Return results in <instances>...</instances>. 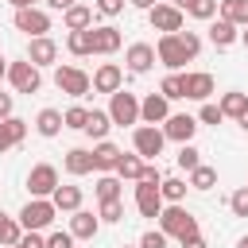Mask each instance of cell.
Masks as SVG:
<instances>
[{"label":"cell","instance_id":"cell-1","mask_svg":"<svg viewBox=\"0 0 248 248\" xmlns=\"http://www.w3.org/2000/svg\"><path fill=\"white\" fill-rule=\"evenodd\" d=\"M198 50H202V39H198L194 31H178V35H163V39H159V46H155V54H159V62H167L170 70H178V66H186L190 58H198Z\"/></svg>","mask_w":248,"mask_h":248},{"label":"cell","instance_id":"cell-2","mask_svg":"<svg viewBox=\"0 0 248 248\" xmlns=\"http://www.w3.org/2000/svg\"><path fill=\"white\" fill-rule=\"evenodd\" d=\"M159 229H163L167 236H174L178 244L190 240V236H198V221H194V213L182 209V205H167V209L159 213Z\"/></svg>","mask_w":248,"mask_h":248},{"label":"cell","instance_id":"cell-3","mask_svg":"<svg viewBox=\"0 0 248 248\" xmlns=\"http://www.w3.org/2000/svg\"><path fill=\"white\" fill-rule=\"evenodd\" d=\"M54 213H58V205H54L50 198H31V202L19 209V225H23L27 232H39V229H46V225L54 221Z\"/></svg>","mask_w":248,"mask_h":248},{"label":"cell","instance_id":"cell-4","mask_svg":"<svg viewBox=\"0 0 248 248\" xmlns=\"http://www.w3.org/2000/svg\"><path fill=\"white\" fill-rule=\"evenodd\" d=\"M132 143H136V155H140V159H155V155H163L167 136H163V128H155V124H140V128L132 132Z\"/></svg>","mask_w":248,"mask_h":248},{"label":"cell","instance_id":"cell-5","mask_svg":"<svg viewBox=\"0 0 248 248\" xmlns=\"http://www.w3.org/2000/svg\"><path fill=\"white\" fill-rule=\"evenodd\" d=\"M54 85H58L62 93H70V97H85L89 85H93V78H89L85 70H78V66H58V70H54Z\"/></svg>","mask_w":248,"mask_h":248},{"label":"cell","instance_id":"cell-6","mask_svg":"<svg viewBox=\"0 0 248 248\" xmlns=\"http://www.w3.org/2000/svg\"><path fill=\"white\" fill-rule=\"evenodd\" d=\"M108 116H112V124H136L140 120V101H136V93H128V89H116L112 93V105H108Z\"/></svg>","mask_w":248,"mask_h":248},{"label":"cell","instance_id":"cell-7","mask_svg":"<svg viewBox=\"0 0 248 248\" xmlns=\"http://www.w3.org/2000/svg\"><path fill=\"white\" fill-rule=\"evenodd\" d=\"M8 81L16 85V93H39V85H43V78H39V66H31L27 58L8 66Z\"/></svg>","mask_w":248,"mask_h":248},{"label":"cell","instance_id":"cell-8","mask_svg":"<svg viewBox=\"0 0 248 248\" xmlns=\"http://www.w3.org/2000/svg\"><path fill=\"white\" fill-rule=\"evenodd\" d=\"M27 190H31V198H50V194L58 190V170H54L50 163L31 167V174H27Z\"/></svg>","mask_w":248,"mask_h":248},{"label":"cell","instance_id":"cell-9","mask_svg":"<svg viewBox=\"0 0 248 248\" xmlns=\"http://www.w3.org/2000/svg\"><path fill=\"white\" fill-rule=\"evenodd\" d=\"M147 19H151V27L163 31V35H178V31H182V12H178L174 4H155V8L147 12Z\"/></svg>","mask_w":248,"mask_h":248},{"label":"cell","instance_id":"cell-10","mask_svg":"<svg viewBox=\"0 0 248 248\" xmlns=\"http://www.w3.org/2000/svg\"><path fill=\"white\" fill-rule=\"evenodd\" d=\"M16 27L27 31L31 39H43V35L50 31V16L39 12V8H19V12H16Z\"/></svg>","mask_w":248,"mask_h":248},{"label":"cell","instance_id":"cell-11","mask_svg":"<svg viewBox=\"0 0 248 248\" xmlns=\"http://www.w3.org/2000/svg\"><path fill=\"white\" fill-rule=\"evenodd\" d=\"M194 132H198V120H194V116H186V112H174V116H167V120H163V136H167V140L190 143V140H194Z\"/></svg>","mask_w":248,"mask_h":248},{"label":"cell","instance_id":"cell-12","mask_svg":"<svg viewBox=\"0 0 248 248\" xmlns=\"http://www.w3.org/2000/svg\"><path fill=\"white\" fill-rule=\"evenodd\" d=\"M136 209H140L143 217H159V213H163V194H159L155 182H140V186H136Z\"/></svg>","mask_w":248,"mask_h":248},{"label":"cell","instance_id":"cell-13","mask_svg":"<svg viewBox=\"0 0 248 248\" xmlns=\"http://www.w3.org/2000/svg\"><path fill=\"white\" fill-rule=\"evenodd\" d=\"M124 62H128L132 74H147V70L155 66V46H151V43H132L128 54H124Z\"/></svg>","mask_w":248,"mask_h":248},{"label":"cell","instance_id":"cell-14","mask_svg":"<svg viewBox=\"0 0 248 248\" xmlns=\"http://www.w3.org/2000/svg\"><path fill=\"white\" fill-rule=\"evenodd\" d=\"M167 116H170V108H167V97L163 93H147L140 101V120L143 124H163Z\"/></svg>","mask_w":248,"mask_h":248},{"label":"cell","instance_id":"cell-15","mask_svg":"<svg viewBox=\"0 0 248 248\" xmlns=\"http://www.w3.org/2000/svg\"><path fill=\"white\" fill-rule=\"evenodd\" d=\"M54 58H58V43H54L50 35L31 39V46H27V62H31V66H50Z\"/></svg>","mask_w":248,"mask_h":248},{"label":"cell","instance_id":"cell-16","mask_svg":"<svg viewBox=\"0 0 248 248\" xmlns=\"http://www.w3.org/2000/svg\"><path fill=\"white\" fill-rule=\"evenodd\" d=\"M23 136H27V120H19V116L0 120V155L12 151L16 143H23Z\"/></svg>","mask_w":248,"mask_h":248},{"label":"cell","instance_id":"cell-17","mask_svg":"<svg viewBox=\"0 0 248 248\" xmlns=\"http://www.w3.org/2000/svg\"><path fill=\"white\" fill-rule=\"evenodd\" d=\"M120 81H124V74H120L116 62H105V66H97V74H93V89H97V93H116Z\"/></svg>","mask_w":248,"mask_h":248},{"label":"cell","instance_id":"cell-18","mask_svg":"<svg viewBox=\"0 0 248 248\" xmlns=\"http://www.w3.org/2000/svg\"><path fill=\"white\" fill-rule=\"evenodd\" d=\"M116 50H120V31L112 23L93 27V54H116Z\"/></svg>","mask_w":248,"mask_h":248},{"label":"cell","instance_id":"cell-19","mask_svg":"<svg viewBox=\"0 0 248 248\" xmlns=\"http://www.w3.org/2000/svg\"><path fill=\"white\" fill-rule=\"evenodd\" d=\"M182 85H186V97H190V101H205V97L213 93V78H209L205 70H198V74H182Z\"/></svg>","mask_w":248,"mask_h":248},{"label":"cell","instance_id":"cell-20","mask_svg":"<svg viewBox=\"0 0 248 248\" xmlns=\"http://www.w3.org/2000/svg\"><path fill=\"white\" fill-rule=\"evenodd\" d=\"M120 147L116 143H108V140H101L97 147H93V170H116V163H120Z\"/></svg>","mask_w":248,"mask_h":248},{"label":"cell","instance_id":"cell-21","mask_svg":"<svg viewBox=\"0 0 248 248\" xmlns=\"http://www.w3.org/2000/svg\"><path fill=\"white\" fill-rule=\"evenodd\" d=\"M97 217L89 213V209H78L74 217H70V232H74V240H93L97 236Z\"/></svg>","mask_w":248,"mask_h":248},{"label":"cell","instance_id":"cell-22","mask_svg":"<svg viewBox=\"0 0 248 248\" xmlns=\"http://www.w3.org/2000/svg\"><path fill=\"white\" fill-rule=\"evenodd\" d=\"M236 39H240L236 23H229V19H213V23H209V43H213V46H232Z\"/></svg>","mask_w":248,"mask_h":248},{"label":"cell","instance_id":"cell-23","mask_svg":"<svg viewBox=\"0 0 248 248\" xmlns=\"http://www.w3.org/2000/svg\"><path fill=\"white\" fill-rule=\"evenodd\" d=\"M35 128H39V136H46V140H50V136H58V132L66 128V120H62V112H58V108H43V112L35 116Z\"/></svg>","mask_w":248,"mask_h":248},{"label":"cell","instance_id":"cell-24","mask_svg":"<svg viewBox=\"0 0 248 248\" xmlns=\"http://www.w3.org/2000/svg\"><path fill=\"white\" fill-rule=\"evenodd\" d=\"M50 202H54L58 209H66V213H78V209H81V186H58V190L50 194Z\"/></svg>","mask_w":248,"mask_h":248},{"label":"cell","instance_id":"cell-25","mask_svg":"<svg viewBox=\"0 0 248 248\" xmlns=\"http://www.w3.org/2000/svg\"><path fill=\"white\" fill-rule=\"evenodd\" d=\"M66 170H70V174H89V170H93V151L70 147V151H66Z\"/></svg>","mask_w":248,"mask_h":248},{"label":"cell","instance_id":"cell-26","mask_svg":"<svg viewBox=\"0 0 248 248\" xmlns=\"http://www.w3.org/2000/svg\"><path fill=\"white\" fill-rule=\"evenodd\" d=\"M62 19H66V27H70V31H89V27H93V8L74 4V8H70Z\"/></svg>","mask_w":248,"mask_h":248},{"label":"cell","instance_id":"cell-27","mask_svg":"<svg viewBox=\"0 0 248 248\" xmlns=\"http://www.w3.org/2000/svg\"><path fill=\"white\" fill-rule=\"evenodd\" d=\"M221 19H229L236 27H248V0H221Z\"/></svg>","mask_w":248,"mask_h":248},{"label":"cell","instance_id":"cell-28","mask_svg":"<svg viewBox=\"0 0 248 248\" xmlns=\"http://www.w3.org/2000/svg\"><path fill=\"white\" fill-rule=\"evenodd\" d=\"M19 240H23V225L12 221L8 213H0V248H16Z\"/></svg>","mask_w":248,"mask_h":248},{"label":"cell","instance_id":"cell-29","mask_svg":"<svg viewBox=\"0 0 248 248\" xmlns=\"http://www.w3.org/2000/svg\"><path fill=\"white\" fill-rule=\"evenodd\" d=\"M66 46H70V54H78V58L93 54V27H89V31H70V35H66Z\"/></svg>","mask_w":248,"mask_h":248},{"label":"cell","instance_id":"cell-30","mask_svg":"<svg viewBox=\"0 0 248 248\" xmlns=\"http://www.w3.org/2000/svg\"><path fill=\"white\" fill-rule=\"evenodd\" d=\"M108 128H112V116L101 112V108H93V112H89V124H85V136H93V140L101 143V140L108 136Z\"/></svg>","mask_w":248,"mask_h":248},{"label":"cell","instance_id":"cell-31","mask_svg":"<svg viewBox=\"0 0 248 248\" xmlns=\"http://www.w3.org/2000/svg\"><path fill=\"white\" fill-rule=\"evenodd\" d=\"M116 174H120V178H128V182H140V174H143V159H140V155H120Z\"/></svg>","mask_w":248,"mask_h":248},{"label":"cell","instance_id":"cell-32","mask_svg":"<svg viewBox=\"0 0 248 248\" xmlns=\"http://www.w3.org/2000/svg\"><path fill=\"white\" fill-rule=\"evenodd\" d=\"M244 108H248V97H244V93H236V89H232V93H225V97H221V112H225V116H236V120H240V116H244Z\"/></svg>","mask_w":248,"mask_h":248},{"label":"cell","instance_id":"cell-33","mask_svg":"<svg viewBox=\"0 0 248 248\" xmlns=\"http://www.w3.org/2000/svg\"><path fill=\"white\" fill-rule=\"evenodd\" d=\"M190 186H194V190H213V186H217V170L202 163L198 170H190Z\"/></svg>","mask_w":248,"mask_h":248},{"label":"cell","instance_id":"cell-34","mask_svg":"<svg viewBox=\"0 0 248 248\" xmlns=\"http://www.w3.org/2000/svg\"><path fill=\"white\" fill-rule=\"evenodd\" d=\"M97 198L101 202H116L120 198V178L116 174H101L97 178Z\"/></svg>","mask_w":248,"mask_h":248},{"label":"cell","instance_id":"cell-35","mask_svg":"<svg viewBox=\"0 0 248 248\" xmlns=\"http://www.w3.org/2000/svg\"><path fill=\"white\" fill-rule=\"evenodd\" d=\"M159 194H163V202H170V205H178V202L186 198V182H182V178H163V186H159Z\"/></svg>","mask_w":248,"mask_h":248},{"label":"cell","instance_id":"cell-36","mask_svg":"<svg viewBox=\"0 0 248 248\" xmlns=\"http://www.w3.org/2000/svg\"><path fill=\"white\" fill-rule=\"evenodd\" d=\"M159 93H163L167 101H174V97H186V85H182V74H170V78H163V85H159Z\"/></svg>","mask_w":248,"mask_h":248},{"label":"cell","instance_id":"cell-37","mask_svg":"<svg viewBox=\"0 0 248 248\" xmlns=\"http://www.w3.org/2000/svg\"><path fill=\"white\" fill-rule=\"evenodd\" d=\"M62 120H66V128H78V132H85V124H89V108L74 105V108H66V112H62Z\"/></svg>","mask_w":248,"mask_h":248},{"label":"cell","instance_id":"cell-38","mask_svg":"<svg viewBox=\"0 0 248 248\" xmlns=\"http://www.w3.org/2000/svg\"><path fill=\"white\" fill-rule=\"evenodd\" d=\"M198 155H202L198 147H190V143H182V151L174 155V163H178L182 170H198V167H202V159H198Z\"/></svg>","mask_w":248,"mask_h":248},{"label":"cell","instance_id":"cell-39","mask_svg":"<svg viewBox=\"0 0 248 248\" xmlns=\"http://www.w3.org/2000/svg\"><path fill=\"white\" fill-rule=\"evenodd\" d=\"M190 16L194 19H213L217 16V0H194L190 4Z\"/></svg>","mask_w":248,"mask_h":248},{"label":"cell","instance_id":"cell-40","mask_svg":"<svg viewBox=\"0 0 248 248\" xmlns=\"http://www.w3.org/2000/svg\"><path fill=\"white\" fill-rule=\"evenodd\" d=\"M229 209H232L236 217H248V186H240V190L229 198Z\"/></svg>","mask_w":248,"mask_h":248},{"label":"cell","instance_id":"cell-41","mask_svg":"<svg viewBox=\"0 0 248 248\" xmlns=\"http://www.w3.org/2000/svg\"><path fill=\"white\" fill-rule=\"evenodd\" d=\"M140 248H167V232H163V229L143 232V236H140Z\"/></svg>","mask_w":248,"mask_h":248},{"label":"cell","instance_id":"cell-42","mask_svg":"<svg viewBox=\"0 0 248 248\" xmlns=\"http://www.w3.org/2000/svg\"><path fill=\"white\" fill-rule=\"evenodd\" d=\"M198 120H202V124H221V120H225V112H221V105H202Z\"/></svg>","mask_w":248,"mask_h":248},{"label":"cell","instance_id":"cell-43","mask_svg":"<svg viewBox=\"0 0 248 248\" xmlns=\"http://www.w3.org/2000/svg\"><path fill=\"white\" fill-rule=\"evenodd\" d=\"M101 217H105V221H120V217H124L120 198H116V202H101Z\"/></svg>","mask_w":248,"mask_h":248},{"label":"cell","instance_id":"cell-44","mask_svg":"<svg viewBox=\"0 0 248 248\" xmlns=\"http://www.w3.org/2000/svg\"><path fill=\"white\" fill-rule=\"evenodd\" d=\"M46 248H74V232H50Z\"/></svg>","mask_w":248,"mask_h":248},{"label":"cell","instance_id":"cell-45","mask_svg":"<svg viewBox=\"0 0 248 248\" xmlns=\"http://www.w3.org/2000/svg\"><path fill=\"white\" fill-rule=\"evenodd\" d=\"M140 182H155V186H163V174H159V167H155V163H143V174H140Z\"/></svg>","mask_w":248,"mask_h":248},{"label":"cell","instance_id":"cell-46","mask_svg":"<svg viewBox=\"0 0 248 248\" xmlns=\"http://www.w3.org/2000/svg\"><path fill=\"white\" fill-rule=\"evenodd\" d=\"M120 8H124V0H97L101 16H120Z\"/></svg>","mask_w":248,"mask_h":248},{"label":"cell","instance_id":"cell-47","mask_svg":"<svg viewBox=\"0 0 248 248\" xmlns=\"http://www.w3.org/2000/svg\"><path fill=\"white\" fill-rule=\"evenodd\" d=\"M19 248H46V240H43L39 232H23V240H19Z\"/></svg>","mask_w":248,"mask_h":248},{"label":"cell","instance_id":"cell-48","mask_svg":"<svg viewBox=\"0 0 248 248\" xmlns=\"http://www.w3.org/2000/svg\"><path fill=\"white\" fill-rule=\"evenodd\" d=\"M12 116V93H0V120Z\"/></svg>","mask_w":248,"mask_h":248},{"label":"cell","instance_id":"cell-49","mask_svg":"<svg viewBox=\"0 0 248 248\" xmlns=\"http://www.w3.org/2000/svg\"><path fill=\"white\" fill-rule=\"evenodd\" d=\"M46 4H50V8H58V12H70V8H74V0H46Z\"/></svg>","mask_w":248,"mask_h":248},{"label":"cell","instance_id":"cell-50","mask_svg":"<svg viewBox=\"0 0 248 248\" xmlns=\"http://www.w3.org/2000/svg\"><path fill=\"white\" fill-rule=\"evenodd\" d=\"M182 248H205V240L202 236H190V240H182Z\"/></svg>","mask_w":248,"mask_h":248},{"label":"cell","instance_id":"cell-51","mask_svg":"<svg viewBox=\"0 0 248 248\" xmlns=\"http://www.w3.org/2000/svg\"><path fill=\"white\" fill-rule=\"evenodd\" d=\"M132 4H136V8H143V12H151V8L159 4V0H132Z\"/></svg>","mask_w":248,"mask_h":248},{"label":"cell","instance_id":"cell-52","mask_svg":"<svg viewBox=\"0 0 248 248\" xmlns=\"http://www.w3.org/2000/svg\"><path fill=\"white\" fill-rule=\"evenodd\" d=\"M8 4H16V12H19V8H35L39 0H8Z\"/></svg>","mask_w":248,"mask_h":248},{"label":"cell","instance_id":"cell-53","mask_svg":"<svg viewBox=\"0 0 248 248\" xmlns=\"http://www.w3.org/2000/svg\"><path fill=\"white\" fill-rule=\"evenodd\" d=\"M170 4H174L178 12H190V4H194V0H170Z\"/></svg>","mask_w":248,"mask_h":248},{"label":"cell","instance_id":"cell-54","mask_svg":"<svg viewBox=\"0 0 248 248\" xmlns=\"http://www.w3.org/2000/svg\"><path fill=\"white\" fill-rule=\"evenodd\" d=\"M240 128H244V132H248V108H244V116H240Z\"/></svg>","mask_w":248,"mask_h":248},{"label":"cell","instance_id":"cell-55","mask_svg":"<svg viewBox=\"0 0 248 248\" xmlns=\"http://www.w3.org/2000/svg\"><path fill=\"white\" fill-rule=\"evenodd\" d=\"M0 78H8V62L4 58H0Z\"/></svg>","mask_w":248,"mask_h":248},{"label":"cell","instance_id":"cell-56","mask_svg":"<svg viewBox=\"0 0 248 248\" xmlns=\"http://www.w3.org/2000/svg\"><path fill=\"white\" fill-rule=\"evenodd\" d=\"M240 43H244V46H248V27H244V31H240Z\"/></svg>","mask_w":248,"mask_h":248},{"label":"cell","instance_id":"cell-57","mask_svg":"<svg viewBox=\"0 0 248 248\" xmlns=\"http://www.w3.org/2000/svg\"><path fill=\"white\" fill-rule=\"evenodd\" d=\"M236 248H248V236H244V240H240V244H236Z\"/></svg>","mask_w":248,"mask_h":248},{"label":"cell","instance_id":"cell-58","mask_svg":"<svg viewBox=\"0 0 248 248\" xmlns=\"http://www.w3.org/2000/svg\"><path fill=\"white\" fill-rule=\"evenodd\" d=\"M16 248H19V244H16Z\"/></svg>","mask_w":248,"mask_h":248},{"label":"cell","instance_id":"cell-59","mask_svg":"<svg viewBox=\"0 0 248 248\" xmlns=\"http://www.w3.org/2000/svg\"><path fill=\"white\" fill-rule=\"evenodd\" d=\"M124 248H128V244H124Z\"/></svg>","mask_w":248,"mask_h":248}]
</instances>
